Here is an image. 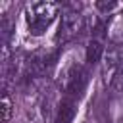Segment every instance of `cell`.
Segmentation results:
<instances>
[{"instance_id": "4", "label": "cell", "mask_w": 123, "mask_h": 123, "mask_svg": "<svg viewBox=\"0 0 123 123\" xmlns=\"http://www.w3.org/2000/svg\"><path fill=\"white\" fill-rule=\"evenodd\" d=\"M75 106H77V96H65L60 104L58 117L54 123H71L75 117Z\"/></svg>"}, {"instance_id": "3", "label": "cell", "mask_w": 123, "mask_h": 123, "mask_svg": "<svg viewBox=\"0 0 123 123\" xmlns=\"http://www.w3.org/2000/svg\"><path fill=\"white\" fill-rule=\"evenodd\" d=\"M121 62H123V52L119 50V46L115 42H111L108 46V52H106V58H104V67H102L104 85H111V81H113Z\"/></svg>"}, {"instance_id": "1", "label": "cell", "mask_w": 123, "mask_h": 123, "mask_svg": "<svg viewBox=\"0 0 123 123\" xmlns=\"http://www.w3.org/2000/svg\"><path fill=\"white\" fill-rule=\"evenodd\" d=\"M60 10L58 2H50V0H40V2H31L25 8V15H27V23H29V33L33 37H40L48 25L56 19Z\"/></svg>"}, {"instance_id": "2", "label": "cell", "mask_w": 123, "mask_h": 123, "mask_svg": "<svg viewBox=\"0 0 123 123\" xmlns=\"http://www.w3.org/2000/svg\"><path fill=\"white\" fill-rule=\"evenodd\" d=\"M83 31V15L75 10H67L62 15V21L58 25V33H56V40H69L73 37H77Z\"/></svg>"}, {"instance_id": "7", "label": "cell", "mask_w": 123, "mask_h": 123, "mask_svg": "<svg viewBox=\"0 0 123 123\" xmlns=\"http://www.w3.org/2000/svg\"><path fill=\"white\" fill-rule=\"evenodd\" d=\"M10 113H12V102L8 98V92L2 94V119L8 121L10 119Z\"/></svg>"}, {"instance_id": "5", "label": "cell", "mask_w": 123, "mask_h": 123, "mask_svg": "<svg viewBox=\"0 0 123 123\" xmlns=\"http://www.w3.org/2000/svg\"><path fill=\"white\" fill-rule=\"evenodd\" d=\"M102 54H104V44H102V40H100V38H92V40L88 42V46H86V62L92 65V63L100 62Z\"/></svg>"}, {"instance_id": "8", "label": "cell", "mask_w": 123, "mask_h": 123, "mask_svg": "<svg viewBox=\"0 0 123 123\" xmlns=\"http://www.w3.org/2000/svg\"><path fill=\"white\" fill-rule=\"evenodd\" d=\"M96 8H98V12L108 13V12H111L113 8H117V2H106V0H98V2H96Z\"/></svg>"}, {"instance_id": "6", "label": "cell", "mask_w": 123, "mask_h": 123, "mask_svg": "<svg viewBox=\"0 0 123 123\" xmlns=\"http://www.w3.org/2000/svg\"><path fill=\"white\" fill-rule=\"evenodd\" d=\"M111 88H113V92L123 90V62H121V65H119V69H117V73H115V77L111 81Z\"/></svg>"}]
</instances>
